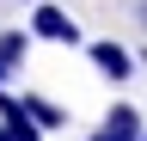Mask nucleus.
Segmentation results:
<instances>
[{"mask_svg":"<svg viewBox=\"0 0 147 141\" xmlns=\"http://www.w3.org/2000/svg\"><path fill=\"white\" fill-rule=\"evenodd\" d=\"M31 37H43V43H80V25H74V19H67L61 6H49V0H37Z\"/></svg>","mask_w":147,"mask_h":141,"instance_id":"f257e3e1","label":"nucleus"},{"mask_svg":"<svg viewBox=\"0 0 147 141\" xmlns=\"http://www.w3.org/2000/svg\"><path fill=\"white\" fill-rule=\"evenodd\" d=\"M25 55H31V37H25V31H0V86L25 67Z\"/></svg>","mask_w":147,"mask_h":141,"instance_id":"20e7f679","label":"nucleus"},{"mask_svg":"<svg viewBox=\"0 0 147 141\" xmlns=\"http://www.w3.org/2000/svg\"><path fill=\"white\" fill-rule=\"evenodd\" d=\"M92 67H98V74H110V80H129V74H135V55H129V49L123 43H92Z\"/></svg>","mask_w":147,"mask_h":141,"instance_id":"7ed1b4c3","label":"nucleus"},{"mask_svg":"<svg viewBox=\"0 0 147 141\" xmlns=\"http://www.w3.org/2000/svg\"><path fill=\"white\" fill-rule=\"evenodd\" d=\"M25 111L43 123V129H61V123H67V111H61V104H49V98H37V92H25Z\"/></svg>","mask_w":147,"mask_h":141,"instance_id":"39448f33","label":"nucleus"},{"mask_svg":"<svg viewBox=\"0 0 147 141\" xmlns=\"http://www.w3.org/2000/svg\"><path fill=\"white\" fill-rule=\"evenodd\" d=\"M135 19H141V31H147V0H141V6H135Z\"/></svg>","mask_w":147,"mask_h":141,"instance_id":"0eeeda50","label":"nucleus"},{"mask_svg":"<svg viewBox=\"0 0 147 141\" xmlns=\"http://www.w3.org/2000/svg\"><path fill=\"white\" fill-rule=\"evenodd\" d=\"M92 141H147V123H141L135 104H117V111L92 129Z\"/></svg>","mask_w":147,"mask_h":141,"instance_id":"f03ea898","label":"nucleus"},{"mask_svg":"<svg viewBox=\"0 0 147 141\" xmlns=\"http://www.w3.org/2000/svg\"><path fill=\"white\" fill-rule=\"evenodd\" d=\"M0 141H18V135H12V129H6V117H0Z\"/></svg>","mask_w":147,"mask_h":141,"instance_id":"423d86ee","label":"nucleus"},{"mask_svg":"<svg viewBox=\"0 0 147 141\" xmlns=\"http://www.w3.org/2000/svg\"><path fill=\"white\" fill-rule=\"evenodd\" d=\"M141 67H147V49H141Z\"/></svg>","mask_w":147,"mask_h":141,"instance_id":"6e6552de","label":"nucleus"}]
</instances>
